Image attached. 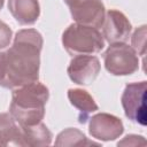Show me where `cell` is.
<instances>
[{
  "mask_svg": "<svg viewBox=\"0 0 147 147\" xmlns=\"http://www.w3.org/2000/svg\"><path fill=\"white\" fill-rule=\"evenodd\" d=\"M8 9L13 17L22 25H32L40 16L38 0H8Z\"/></svg>",
  "mask_w": 147,
  "mask_h": 147,
  "instance_id": "obj_10",
  "label": "cell"
},
{
  "mask_svg": "<svg viewBox=\"0 0 147 147\" xmlns=\"http://www.w3.org/2000/svg\"><path fill=\"white\" fill-rule=\"evenodd\" d=\"M68 99L70 103L79 110L78 122L85 124L90 118V114L98 110V105L95 103L92 95L82 88H70L68 90Z\"/></svg>",
  "mask_w": 147,
  "mask_h": 147,
  "instance_id": "obj_11",
  "label": "cell"
},
{
  "mask_svg": "<svg viewBox=\"0 0 147 147\" xmlns=\"http://www.w3.org/2000/svg\"><path fill=\"white\" fill-rule=\"evenodd\" d=\"M146 92H147V84L145 80L130 83L125 86L121 98V102L125 116L131 122L142 126H145L147 123Z\"/></svg>",
  "mask_w": 147,
  "mask_h": 147,
  "instance_id": "obj_5",
  "label": "cell"
},
{
  "mask_svg": "<svg viewBox=\"0 0 147 147\" xmlns=\"http://www.w3.org/2000/svg\"><path fill=\"white\" fill-rule=\"evenodd\" d=\"M69 9L75 23L95 29L101 28L106 15L102 0H82L69 6Z\"/></svg>",
  "mask_w": 147,
  "mask_h": 147,
  "instance_id": "obj_9",
  "label": "cell"
},
{
  "mask_svg": "<svg viewBox=\"0 0 147 147\" xmlns=\"http://www.w3.org/2000/svg\"><path fill=\"white\" fill-rule=\"evenodd\" d=\"M62 45L72 56L93 55L103 49L105 39L99 29L72 23L62 33Z\"/></svg>",
  "mask_w": 147,
  "mask_h": 147,
  "instance_id": "obj_3",
  "label": "cell"
},
{
  "mask_svg": "<svg viewBox=\"0 0 147 147\" xmlns=\"http://www.w3.org/2000/svg\"><path fill=\"white\" fill-rule=\"evenodd\" d=\"M118 146H139L146 145V140L142 136H137V134H129L126 136L123 140H121L118 144Z\"/></svg>",
  "mask_w": 147,
  "mask_h": 147,
  "instance_id": "obj_17",
  "label": "cell"
},
{
  "mask_svg": "<svg viewBox=\"0 0 147 147\" xmlns=\"http://www.w3.org/2000/svg\"><path fill=\"white\" fill-rule=\"evenodd\" d=\"M49 98L48 88L37 82L13 90L9 113L20 126L42 122L45 106Z\"/></svg>",
  "mask_w": 147,
  "mask_h": 147,
  "instance_id": "obj_2",
  "label": "cell"
},
{
  "mask_svg": "<svg viewBox=\"0 0 147 147\" xmlns=\"http://www.w3.org/2000/svg\"><path fill=\"white\" fill-rule=\"evenodd\" d=\"M3 3H5V0H0V10H1L2 7H3Z\"/></svg>",
  "mask_w": 147,
  "mask_h": 147,
  "instance_id": "obj_18",
  "label": "cell"
},
{
  "mask_svg": "<svg viewBox=\"0 0 147 147\" xmlns=\"http://www.w3.org/2000/svg\"><path fill=\"white\" fill-rule=\"evenodd\" d=\"M101 64L96 56L75 55L67 69L69 78L78 85L92 84L100 74Z\"/></svg>",
  "mask_w": 147,
  "mask_h": 147,
  "instance_id": "obj_6",
  "label": "cell"
},
{
  "mask_svg": "<svg viewBox=\"0 0 147 147\" xmlns=\"http://www.w3.org/2000/svg\"><path fill=\"white\" fill-rule=\"evenodd\" d=\"M103 62L107 71L114 76H127L139 69L137 52L125 42H115L103 53Z\"/></svg>",
  "mask_w": 147,
  "mask_h": 147,
  "instance_id": "obj_4",
  "label": "cell"
},
{
  "mask_svg": "<svg viewBox=\"0 0 147 147\" xmlns=\"http://www.w3.org/2000/svg\"><path fill=\"white\" fill-rule=\"evenodd\" d=\"M146 34H147L146 25H141L133 32L131 37V47L142 59H145L146 55Z\"/></svg>",
  "mask_w": 147,
  "mask_h": 147,
  "instance_id": "obj_15",
  "label": "cell"
},
{
  "mask_svg": "<svg viewBox=\"0 0 147 147\" xmlns=\"http://www.w3.org/2000/svg\"><path fill=\"white\" fill-rule=\"evenodd\" d=\"M13 37V31L11 29L0 20V49H3L9 46Z\"/></svg>",
  "mask_w": 147,
  "mask_h": 147,
  "instance_id": "obj_16",
  "label": "cell"
},
{
  "mask_svg": "<svg viewBox=\"0 0 147 147\" xmlns=\"http://www.w3.org/2000/svg\"><path fill=\"white\" fill-rule=\"evenodd\" d=\"M55 145L72 147V146H90V145H100V144L88 140L80 130L76 127H68L57 134Z\"/></svg>",
  "mask_w": 147,
  "mask_h": 147,
  "instance_id": "obj_14",
  "label": "cell"
},
{
  "mask_svg": "<svg viewBox=\"0 0 147 147\" xmlns=\"http://www.w3.org/2000/svg\"><path fill=\"white\" fill-rule=\"evenodd\" d=\"M90 134L100 141H111L122 136L124 125L122 121L108 113H98L88 118Z\"/></svg>",
  "mask_w": 147,
  "mask_h": 147,
  "instance_id": "obj_7",
  "label": "cell"
},
{
  "mask_svg": "<svg viewBox=\"0 0 147 147\" xmlns=\"http://www.w3.org/2000/svg\"><path fill=\"white\" fill-rule=\"evenodd\" d=\"M42 44V36L36 29L16 32L13 45L0 53L1 87L15 90L38 80Z\"/></svg>",
  "mask_w": 147,
  "mask_h": 147,
  "instance_id": "obj_1",
  "label": "cell"
},
{
  "mask_svg": "<svg viewBox=\"0 0 147 147\" xmlns=\"http://www.w3.org/2000/svg\"><path fill=\"white\" fill-rule=\"evenodd\" d=\"M23 146L21 126L10 113H0V146Z\"/></svg>",
  "mask_w": 147,
  "mask_h": 147,
  "instance_id": "obj_12",
  "label": "cell"
},
{
  "mask_svg": "<svg viewBox=\"0 0 147 147\" xmlns=\"http://www.w3.org/2000/svg\"><path fill=\"white\" fill-rule=\"evenodd\" d=\"M21 130L23 136V147L48 146L52 144L53 134L42 122L33 125H23L21 126Z\"/></svg>",
  "mask_w": 147,
  "mask_h": 147,
  "instance_id": "obj_13",
  "label": "cell"
},
{
  "mask_svg": "<svg viewBox=\"0 0 147 147\" xmlns=\"http://www.w3.org/2000/svg\"><path fill=\"white\" fill-rule=\"evenodd\" d=\"M102 37L109 44L125 42L132 31V25L127 17L117 9L106 11L103 23L101 25Z\"/></svg>",
  "mask_w": 147,
  "mask_h": 147,
  "instance_id": "obj_8",
  "label": "cell"
}]
</instances>
